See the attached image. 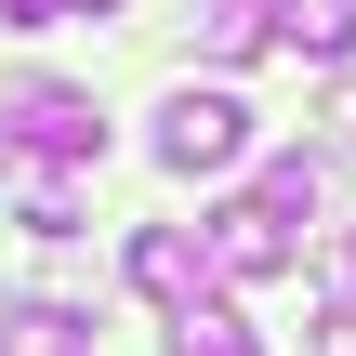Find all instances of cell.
<instances>
[{
  "mask_svg": "<svg viewBox=\"0 0 356 356\" xmlns=\"http://www.w3.org/2000/svg\"><path fill=\"white\" fill-rule=\"evenodd\" d=\"M238 159H251V106L225 79H198V92L159 106V172H238Z\"/></svg>",
  "mask_w": 356,
  "mask_h": 356,
  "instance_id": "7a4b0ae2",
  "label": "cell"
},
{
  "mask_svg": "<svg viewBox=\"0 0 356 356\" xmlns=\"http://www.w3.org/2000/svg\"><path fill=\"white\" fill-rule=\"evenodd\" d=\"M198 53H211V66L277 53V0H198Z\"/></svg>",
  "mask_w": 356,
  "mask_h": 356,
  "instance_id": "8992f818",
  "label": "cell"
},
{
  "mask_svg": "<svg viewBox=\"0 0 356 356\" xmlns=\"http://www.w3.org/2000/svg\"><path fill=\"white\" fill-rule=\"evenodd\" d=\"M330 132H356V79H343V92H330Z\"/></svg>",
  "mask_w": 356,
  "mask_h": 356,
  "instance_id": "8fae6325",
  "label": "cell"
},
{
  "mask_svg": "<svg viewBox=\"0 0 356 356\" xmlns=\"http://www.w3.org/2000/svg\"><path fill=\"white\" fill-rule=\"evenodd\" d=\"M304 343H317V356H356V304H317V317H304Z\"/></svg>",
  "mask_w": 356,
  "mask_h": 356,
  "instance_id": "9c48e42d",
  "label": "cell"
},
{
  "mask_svg": "<svg viewBox=\"0 0 356 356\" xmlns=\"http://www.w3.org/2000/svg\"><path fill=\"white\" fill-rule=\"evenodd\" d=\"M198 238H211V277H238V291L251 277H291V211H264V198H225Z\"/></svg>",
  "mask_w": 356,
  "mask_h": 356,
  "instance_id": "277c9868",
  "label": "cell"
},
{
  "mask_svg": "<svg viewBox=\"0 0 356 356\" xmlns=\"http://www.w3.org/2000/svg\"><path fill=\"white\" fill-rule=\"evenodd\" d=\"M251 198H264V211H291V225H304V211H317V198H330V159H317V145H291V159H264V185H251Z\"/></svg>",
  "mask_w": 356,
  "mask_h": 356,
  "instance_id": "52a82bcc",
  "label": "cell"
},
{
  "mask_svg": "<svg viewBox=\"0 0 356 356\" xmlns=\"http://www.w3.org/2000/svg\"><path fill=\"white\" fill-rule=\"evenodd\" d=\"M79 0H0V26H66Z\"/></svg>",
  "mask_w": 356,
  "mask_h": 356,
  "instance_id": "30bf717a",
  "label": "cell"
},
{
  "mask_svg": "<svg viewBox=\"0 0 356 356\" xmlns=\"http://www.w3.org/2000/svg\"><path fill=\"white\" fill-rule=\"evenodd\" d=\"M0 145L79 172V159H106V106H92L79 79H0Z\"/></svg>",
  "mask_w": 356,
  "mask_h": 356,
  "instance_id": "6da1fadb",
  "label": "cell"
},
{
  "mask_svg": "<svg viewBox=\"0 0 356 356\" xmlns=\"http://www.w3.org/2000/svg\"><path fill=\"white\" fill-rule=\"evenodd\" d=\"M132 291H145L159 317H198V304H211V238H198V225H145V238H132Z\"/></svg>",
  "mask_w": 356,
  "mask_h": 356,
  "instance_id": "3957f363",
  "label": "cell"
},
{
  "mask_svg": "<svg viewBox=\"0 0 356 356\" xmlns=\"http://www.w3.org/2000/svg\"><path fill=\"white\" fill-rule=\"evenodd\" d=\"M277 53H304V66H356V0H277Z\"/></svg>",
  "mask_w": 356,
  "mask_h": 356,
  "instance_id": "5b68a950",
  "label": "cell"
},
{
  "mask_svg": "<svg viewBox=\"0 0 356 356\" xmlns=\"http://www.w3.org/2000/svg\"><path fill=\"white\" fill-rule=\"evenodd\" d=\"M0 330H13V304H0Z\"/></svg>",
  "mask_w": 356,
  "mask_h": 356,
  "instance_id": "4fadbf2b",
  "label": "cell"
},
{
  "mask_svg": "<svg viewBox=\"0 0 356 356\" xmlns=\"http://www.w3.org/2000/svg\"><path fill=\"white\" fill-rule=\"evenodd\" d=\"M343 291H356V238H343Z\"/></svg>",
  "mask_w": 356,
  "mask_h": 356,
  "instance_id": "7c38bea8",
  "label": "cell"
},
{
  "mask_svg": "<svg viewBox=\"0 0 356 356\" xmlns=\"http://www.w3.org/2000/svg\"><path fill=\"white\" fill-rule=\"evenodd\" d=\"M172 356H264V343H251L238 304H198V317H172Z\"/></svg>",
  "mask_w": 356,
  "mask_h": 356,
  "instance_id": "ba28073f",
  "label": "cell"
}]
</instances>
